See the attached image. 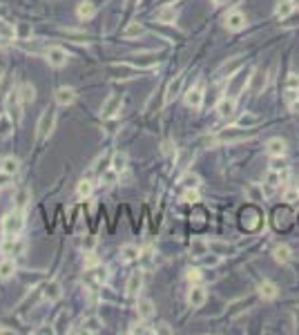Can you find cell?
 <instances>
[{
	"mask_svg": "<svg viewBox=\"0 0 299 335\" xmlns=\"http://www.w3.org/2000/svg\"><path fill=\"white\" fill-rule=\"evenodd\" d=\"M25 228V212L22 208H16L14 212H9L3 219V234L5 237H18Z\"/></svg>",
	"mask_w": 299,
	"mask_h": 335,
	"instance_id": "obj_1",
	"label": "cell"
},
{
	"mask_svg": "<svg viewBox=\"0 0 299 335\" xmlns=\"http://www.w3.org/2000/svg\"><path fill=\"white\" fill-rule=\"evenodd\" d=\"M255 137V130L252 127H244V125H235V127H225V130L219 132L217 141L219 143H239L246 141V139Z\"/></svg>",
	"mask_w": 299,
	"mask_h": 335,
	"instance_id": "obj_2",
	"label": "cell"
},
{
	"mask_svg": "<svg viewBox=\"0 0 299 335\" xmlns=\"http://www.w3.org/2000/svg\"><path fill=\"white\" fill-rule=\"evenodd\" d=\"M54 125H56V112L52 108H47L41 114V119H38V125H36V137L38 141H45V139L49 137V134L54 132Z\"/></svg>",
	"mask_w": 299,
	"mask_h": 335,
	"instance_id": "obj_3",
	"label": "cell"
},
{
	"mask_svg": "<svg viewBox=\"0 0 299 335\" xmlns=\"http://www.w3.org/2000/svg\"><path fill=\"white\" fill-rule=\"evenodd\" d=\"M22 98H20V89H11L7 94V100H5V108H7V114L14 119L16 123L22 121Z\"/></svg>",
	"mask_w": 299,
	"mask_h": 335,
	"instance_id": "obj_4",
	"label": "cell"
},
{
	"mask_svg": "<svg viewBox=\"0 0 299 335\" xmlns=\"http://www.w3.org/2000/svg\"><path fill=\"white\" fill-rule=\"evenodd\" d=\"M45 60L49 63V67H56V70H60V67L67 65V60H70V54H67V49L58 47V45H52V47H47V52H45Z\"/></svg>",
	"mask_w": 299,
	"mask_h": 335,
	"instance_id": "obj_5",
	"label": "cell"
},
{
	"mask_svg": "<svg viewBox=\"0 0 299 335\" xmlns=\"http://www.w3.org/2000/svg\"><path fill=\"white\" fill-rule=\"evenodd\" d=\"M121 94H112V96H107V100L103 103V108H101V116L103 119H114V116L121 112Z\"/></svg>",
	"mask_w": 299,
	"mask_h": 335,
	"instance_id": "obj_6",
	"label": "cell"
},
{
	"mask_svg": "<svg viewBox=\"0 0 299 335\" xmlns=\"http://www.w3.org/2000/svg\"><path fill=\"white\" fill-rule=\"evenodd\" d=\"M203 94H206V89H203L201 83H196L194 87H190L188 92H185V105H188V108H192V110H201Z\"/></svg>",
	"mask_w": 299,
	"mask_h": 335,
	"instance_id": "obj_7",
	"label": "cell"
},
{
	"mask_svg": "<svg viewBox=\"0 0 299 335\" xmlns=\"http://www.w3.org/2000/svg\"><path fill=\"white\" fill-rule=\"evenodd\" d=\"M208 299V290L201 286V284H192V288H190L188 293V304L192 306V309H201L203 304H206Z\"/></svg>",
	"mask_w": 299,
	"mask_h": 335,
	"instance_id": "obj_8",
	"label": "cell"
},
{
	"mask_svg": "<svg viewBox=\"0 0 299 335\" xmlns=\"http://www.w3.org/2000/svg\"><path fill=\"white\" fill-rule=\"evenodd\" d=\"M225 29L228 31H241L246 27V14H241V11H230L228 16H225Z\"/></svg>",
	"mask_w": 299,
	"mask_h": 335,
	"instance_id": "obj_9",
	"label": "cell"
},
{
	"mask_svg": "<svg viewBox=\"0 0 299 335\" xmlns=\"http://www.w3.org/2000/svg\"><path fill=\"white\" fill-rule=\"evenodd\" d=\"M0 253L5 257H16L22 253V244L18 237H5L3 244H0Z\"/></svg>",
	"mask_w": 299,
	"mask_h": 335,
	"instance_id": "obj_10",
	"label": "cell"
},
{
	"mask_svg": "<svg viewBox=\"0 0 299 335\" xmlns=\"http://www.w3.org/2000/svg\"><path fill=\"white\" fill-rule=\"evenodd\" d=\"M208 250L217 257H228L235 253V246H230L228 242H221V239H210L208 242Z\"/></svg>",
	"mask_w": 299,
	"mask_h": 335,
	"instance_id": "obj_11",
	"label": "cell"
},
{
	"mask_svg": "<svg viewBox=\"0 0 299 335\" xmlns=\"http://www.w3.org/2000/svg\"><path fill=\"white\" fill-rule=\"evenodd\" d=\"M18 172H20V161L16 156H3L0 159V175L16 177Z\"/></svg>",
	"mask_w": 299,
	"mask_h": 335,
	"instance_id": "obj_12",
	"label": "cell"
},
{
	"mask_svg": "<svg viewBox=\"0 0 299 335\" xmlns=\"http://www.w3.org/2000/svg\"><path fill=\"white\" fill-rule=\"evenodd\" d=\"M141 288H143V273H141V271H134L132 275H129L127 286H125L127 297H137V295L141 293Z\"/></svg>",
	"mask_w": 299,
	"mask_h": 335,
	"instance_id": "obj_13",
	"label": "cell"
},
{
	"mask_svg": "<svg viewBox=\"0 0 299 335\" xmlns=\"http://www.w3.org/2000/svg\"><path fill=\"white\" fill-rule=\"evenodd\" d=\"M235 110H237V98L235 96H223L217 103V112H219L221 119H230V116H235Z\"/></svg>",
	"mask_w": 299,
	"mask_h": 335,
	"instance_id": "obj_14",
	"label": "cell"
},
{
	"mask_svg": "<svg viewBox=\"0 0 299 335\" xmlns=\"http://www.w3.org/2000/svg\"><path fill=\"white\" fill-rule=\"evenodd\" d=\"M54 98H56V103L58 105L67 108V105H72L76 100V89L74 87H58L56 89V94H54Z\"/></svg>",
	"mask_w": 299,
	"mask_h": 335,
	"instance_id": "obj_15",
	"label": "cell"
},
{
	"mask_svg": "<svg viewBox=\"0 0 299 335\" xmlns=\"http://www.w3.org/2000/svg\"><path fill=\"white\" fill-rule=\"evenodd\" d=\"M137 313H139L141 320H152V317H154V313H156L154 302L148 299V297L139 299V302H137Z\"/></svg>",
	"mask_w": 299,
	"mask_h": 335,
	"instance_id": "obj_16",
	"label": "cell"
},
{
	"mask_svg": "<svg viewBox=\"0 0 299 335\" xmlns=\"http://www.w3.org/2000/svg\"><path fill=\"white\" fill-rule=\"evenodd\" d=\"M277 295H279V288L275 286L273 282L263 279V282L259 284V297H261L263 302H273V299H277Z\"/></svg>",
	"mask_w": 299,
	"mask_h": 335,
	"instance_id": "obj_17",
	"label": "cell"
},
{
	"mask_svg": "<svg viewBox=\"0 0 299 335\" xmlns=\"http://www.w3.org/2000/svg\"><path fill=\"white\" fill-rule=\"evenodd\" d=\"M177 9L174 7H161V9H156V14H154V18L156 22H161V25H174L177 22Z\"/></svg>",
	"mask_w": 299,
	"mask_h": 335,
	"instance_id": "obj_18",
	"label": "cell"
},
{
	"mask_svg": "<svg viewBox=\"0 0 299 335\" xmlns=\"http://www.w3.org/2000/svg\"><path fill=\"white\" fill-rule=\"evenodd\" d=\"M266 152L270 156H284L286 154V141L284 139H279V137L270 139V141L266 143Z\"/></svg>",
	"mask_w": 299,
	"mask_h": 335,
	"instance_id": "obj_19",
	"label": "cell"
},
{
	"mask_svg": "<svg viewBox=\"0 0 299 335\" xmlns=\"http://www.w3.org/2000/svg\"><path fill=\"white\" fill-rule=\"evenodd\" d=\"M183 74H179L177 78H174V81L170 83V85H168V92H165V103H172L174 98L179 96V94H181V87H183Z\"/></svg>",
	"mask_w": 299,
	"mask_h": 335,
	"instance_id": "obj_20",
	"label": "cell"
},
{
	"mask_svg": "<svg viewBox=\"0 0 299 335\" xmlns=\"http://www.w3.org/2000/svg\"><path fill=\"white\" fill-rule=\"evenodd\" d=\"M16 41V29L14 25H9L7 20L0 18V43L7 45V43H14Z\"/></svg>",
	"mask_w": 299,
	"mask_h": 335,
	"instance_id": "obj_21",
	"label": "cell"
},
{
	"mask_svg": "<svg viewBox=\"0 0 299 335\" xmlns=\"http://www.w3.org/2000/svg\"><path fill=\"white\" fill-rule=\"evenodd\" d=\"M141 257V250H139V246H134V244H125L121 248V261H125V264H129V261H137Z\"/></svg>",
	"mask_w": 299,
	"mask_h": 335,
	"instance_id": "obj_22",
	"label": "cell"
},
{
	"mask_svg": "<svg viewBox=\"0 0 299 335\" xmlns=\"http://www.w3.org/2000/svg\"><path fill=\"white\" fill-rule=\"evenodd\" d=\"M16 275V261L14 257H5L3 261H0V279H9Z\"/></svg>",
	"mask_w": 299,
	"mask_h": 335,
	"instance_id": "obj_23",
	"label": "cell"
},
{
	"mask_svg": "<svg viewBox=\"0 0 299 335\" xmlns=\"http://www.w3.org/2000/svg\"><path fill=\"white\" fill-rule=\"evenodd\" d=\"M43 295H45V299L56 302V299L60 297V295H63V288H60V284H58V282H47V284H45Z\"/></svg>",
	"mask_w": 299,
	"mask_h": 335,
	"instance_id": "obj_24",
	"label": "cell"
},
{
	"mask_svg": "<svg viewBox=\"0 0 299 335\" xmlns=\"http://www.w3.org/2000/svg\"><path fill=\"white\" fill-rule=\"evenodd\" d=\"M273 255H275V261H279V264H288L292 259V250H290V246H286V244L277 246V248L273 250Z\"/></svg>",
	"mask_w": 299,
	"mask_h": 335,
	"instance_id": "obj_25",
	"label": "cell"
},
{
	"mask_svg": "<svg viewBox=\"0 0 299 335\" xmlns=\"http://www.w3.org/2000/svg\"><path fill=\"white\" fill-rule=\"evenodd\" d=\"M141 36H145V27L141 25V22H129V25L123 29V38H141Z\"/></svg>",
	"mask_w": 299,
	"mask_h": 335,
	"instance_id": "obj_26",
	"label": "cell"
},
{
	"mask_svg": "<svg viewBox=\"0 0 299 335\" xmlns=\"http://www.w3.org/2000/svg\"><path fill=\"white\" fill-rule=\"evenodd\" d=\"M18 89H20V98H22V103H25V105L36 100V87H34L31 83H22Z\"/></svg>",
	"mask_w": 299,
	"mask_h": 335,
	"instance_id": "obj_27",
	"label": "cell"
},
{
	"mask_svg": "<svg viewBox=\"0 0 299 335\" xmlns=\"http://www.w3.org/2000/svg\"><path fill=\"white\" fill-rule=\"evenodd\" d=\"M94 14H96V7H94L92 3H81V5H78V9H76V16H78L81 20L94 18Z\"/></svg>",
	"mask_w": 299,
	"mask_h": 335,
	"instance_id": "obj_28",
	"label": "cell"
},
{
	"mask_svg": "<svg viewBox=\"0 0 299 335\" xmlns=\"http://www.w3.org/2000/svg\"><path fill=\"white\" fill-rule=\"evenodd\" d=\"M11 132H14V119L9 114H3L0 116V139L9 137Z\"/></svg>",
	"mask_w": 299,
	"mask_h": 335,
	"instance_id": "obj_29",
	"label": "cell"
},
{
	"mask_svg": "<svg viewBox=\"0 0 299 335\" xmlns=\"http://www.w3.org/2000/svg\"><path fill=\"white\" fill-rule=\"evenodd\" d=\"M76 192H78V197H81V199H87V197H92V192H94V183L89 181V179H83V181L78 183Z\"/></svg>",
	"mask_w": 299,
	"mask_h": 335,
	"instance_id": "obj_30",
	"label": "cell"
},
{
	"mask_svg": "<svg viewBox=\"0 0 299 335\" xmlns=\"http://www.w3.org/2000/svg\"><path fill=\"white\" fill-rule=\"evenodd\" d=\"M125 168H127V154H125V152H116L114 159H112V170L123 172Z\"/></svg>",
	"mask_w": 299,
	"mask_h": 335,
	"instance_id": "obj_31",
	"label": "cell"
},
{
	"mask_svg": "<svg viewBox=\"0 0 299 335\" xmlns=\"http://www.w3.org/2000/svg\"><path fill=\"white\" fill-rule=\"evenodd\" d=\"M292 11H295V3H292V0H281L279 7H277V16L279 18H288Z\"/></svg>",
	"mask_w": 299,
	"mask_h": 335,
	"instance_id": "obj_32",
	"label": "cell"
},
{
	"mask_svg": "<svg viewBox=\"0 0 299 335\" xmlns=\"http://www.w3.org/2000/svg\"><path fill=\"white\" fill-rule=\"evenodd\" d=\"M83 326H85L87 333H101L103 331V322H101L98 317H87V320L83 322Z\"/></svg>",
	"mask_w": 299,
	"mask_h": 335,
	"instance_id": "obj_33",
	"label": "cell"
},
{
	"mask_svg": "<svg viewBox=\"0 0 299 335\" xmlns=\"http://www.w3.org/2000/svg\"><path fill=\"white\" fill-rule=\"evenodd\" d=\"M252 92H261L263 87H266V74H261V72H252Z\"/></svg>",
	"mask_w": 299,
	"mask_h": 335,
	"instance_id": "obj_34",
	"label": "cell"
},
{
	"mask_svg": "<svg viewBox=\"0 0 299 335\" xmlns=\"http://www.w3.org/2000/svg\"><path fill=\"white\" fill-rule=\"evenodd\" d=\"M181 183L185 188H199V183H201V179L196 172H188V175H183L181 177Z\"/></svg>",
	"mask_w": 299,
	"mask_h": 335,
	"instance_id": "obj_35",
	"label": "cell"
},
{
	"mask_svg": "<svg viewBox=\"0 0 299 335\" xmlns=\"http://www.w3.org/2000/svg\"><path fill=\"white\" fill-rule=\"evenodd\" d=\"M192 253L196 257H203V255H208L210 250H208V242H201V239H194L192 242Z\"/></svg>",
	"mask_w": 299,
	"mask_h": 335,
	"instance_id": "obj_36",
	"label": "cell"
},
{
	"mask_svg": "<svg viewBox=\"0 0 299 335\" xmlns=\"http://www.w3.org/2000/svg\"><path fill=\"white\" fill-rule=\"evenodd\" d=\"M199 199H201L199 190H196V188H185V192H183V201H188V204H199Z\"/></svg>",
	"mask_w": 299,
	"mask_h": 335,
	"instance_id": "obj_37",
	"label": "cell"
},
{
	"mask_svg": "<svg viewBox=\"0 0 299 335\" xmlns=\"http://www.w3.org/2000/svg\"><path fill=\"white\" fill-rule=\"evenodd\" d=\"M188 282L190 284H201L203 282V273L199 271V268H190V271H188Z\"/></svg>",
	"mask_w": 299,
	"mask_h": 335,
	"instance_id": "obj_38",
	"label": "cell"
},
{
	"mask_svg": "<svg viewBox=\"0 0 299 335\" xmlns=\"http://www.w3.org/2000/svg\"><path fill=\"white\" fill-rule=\"evenodd\" d=\"M248 197H250V201H263V190L259 186H250L248 188Z\"/></svg>",
	"mask_w": 299,
	"mask_h": 335,
	"instance_id": "obj_39",
	"label": "cell"
},
{
	"mask_svg": "<svg viewBox=\"0 0 299 335\" xmlns=\"http://www.w3.org/2000/svg\"><path fill=\"white\" fill-rule=\"evenodd\" d=\"M284 201H288V204H297V201H299V190L297 188H286Z\"/></svg>",
	"mask_w": 299,
	"mask_h": 335,
	"instance_id": "obj_40",
	"label": "cell"
},
{
	"mask_svg": "<svg viewBox=\"0 0 299 335\" xmlns=\"http://www.w3.org/2000/svg\"><path fill=\"white\" fill-rule=\"evenodd\" d=\"M259 119L257 116H252V114H246V116H241L239 119V125H244V127H252V125H257Z\"/></svg>",
	"mask_w": 299,
	"mask_h": 335,
	"instance_id": "obj_41",
	"label": "cell"
},
{
	"mask_svg": "<svg viewBox=\"0 0 299 335\" xmlns=\"http://www.w3.org/2000/svg\"><path fill=\"white\" fill-rule=\"evenodd\" d=\"M98 264H101V259L94 253H87L85 255V268H87V271H89V268H96Z\"/></svg>",
	"mask_w": 299,
	"mask_h": 335,
	"instance_id": "obj_42",
	"label": "cell"
},
{
	"mask_svg": "<svg viewBox=\"0 0 299 335\" xmlns=\"http://www.w3.org/2000/svg\"><path fill=\"white\" fill-rule=\"evenodd\" d=\"M286 89H295V92H299V76L297 74L288 76V81H286Z\"/></svg>",
	"mask_w": 299,
	"mask_h": 335,
	"instance_id": "obj_43",
	"label": "cell"
},
{
	"mask_svg": "<svg viewBox=\"0 0 299 335\" xmlns=\"http://www.w3.org/2000/svg\"><path fill=\"white\" fill-rule=\"evenodd\" d=\"M284 20H286L284 27H297V25H299V14H295V11H292L288 18H284Z\"/></svg>",
	"mask_w": 299,
	"mask_h": 335,
	"instance_id": "obj_44",
	"label": "cell"
},
{
	"mask_svg": "<svg viewBox=\"0 0 299 335\" xmlns=\"http://www.w3.org/2000/svg\"><path fill=\"white\" fill-rule=\"evenodd\" d=\"M67 36L76 38V43H85V41H87V36H85L83 31H72V29H67Z\"/></svg>",
	"mask_w": 299,
	"mask_h": 335,
	"instance_id": "obj_45",
	"label": "cell"
},
{
	"mask_svg": "<svg viewBox=\"0 0 299 335\" xmlns=\"http://www.w3.org/2000/svg\"><path fill=\"white\" fill-rule=\"evenodd\" d=\"M290 110H292V112H297V114H299V98H295V100H292V103H290Z\"/></svg>",
	"mask_w": 299,
	"mask_h": 335,
	"instance_id": "obj_46",
	"label": "cell"
},
{
	"mask_svg": "<svg viewBox=\"0 0 299 335\" xmlns=\"http://www.w3.org/2000/svg\"><path fill=\"white\" fill-rule=\"evenodd\" d=\"M295 326L299 328V306H297V309H295Z\"/></svg>",
	"mask_w": 299,
	"mask_h": 335,
	"instance_id": "obj_47",
	"label": "cell"
},
{
	"mask_svg": "<svg viewBox=\"0 0 299 335\" xmlns=\"http://www.w3.org/2000/svg\"><path fill=\"white\" fill-rule=\"evenodd\" d=\"M0 333H7V335H11V333H14V328H5V326H0Z\"/></svg>",
	"mask_w": 299,
	"mask_h": 335,
	"instance_id": "obj_48",
	"label": "cell"
},
{
	"mask_svg": "<svg viewBox=\"0 0 299 335\" xmlns=\"http://www.w3.org/2000/svg\"><path fill=\"white\" fill-rule=\"evenodd\" d=\"M212 3L217 5V7H221V5H225V3H228V0H212Z\"/></svg>",
	"mask_w": 299,
	"mask_h": 335,
	"instance_id": "obj_49",
	"label": "cell"
},
{
	"mask_svg": "<svg viewBox=\"0 0 299 335\" xmlns=\"http://www.w3.org/2000/svg\"><path fill=\"white\" fill-rule=\"evenodd\" d=\"M3 14H5V7H3V5H0V18H3Z\"/></svg>",
	"mask_w": 299,
	"mask_h": 335,
	"instance_id": "obj_50",
	"label": "cell"
},
{
	"mask_svg": "<svg viewBox=\"0 0 299 335\" xmlns=\"http://www.w3.org/2000/svg\"><path fill=\"white\" fill-rule=\"evenodd\" d=\"M3 74H5V70H3V67H0V78H3Z\"/></svg>",
	"mask_w": 299,
	"mask_h": 335,
	"instance_id": "obj_51",
	"label": "cell"
}]
</instances>
